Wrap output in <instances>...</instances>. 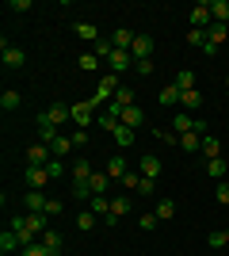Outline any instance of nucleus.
<instances>
[{
	"label": "nucleus",
	"mask_w": 229,
	"mask_h": 256,
	"mask_svg": "<svg viewBox=\"0 0 229 256\" xmlns=\"http://www.w3.org/2000/svg\"><path fill=\"white\" fill-rule=\"evenodd\" d=\"M119 88H122V84H119V73H103V80H99V88H96V96L88 100V104L96 107V111H99V107L107 111V104L115 100V92H119Z\"/></svg>",
	"instance_id": "obj_1"
},
{
	"label": "nucleus",
	"mask_w": 229,
	"mask_h": 256,
	"mask_svg": "<svg viewBox=\"0 0 229 256\" xmlns=\"http://www.w3.org/2000/svg\"><path fill=\"white\" fill-rule=\"evenodd\" d=\"M11 230H31L34 237H42L50 230V218L46 214H19V218H11Z\"/></svg>",
	"instance_id": "obj_2"
},
{
	"label": "nucleus",
	"mask_w": 229,
	"mask_h": 256,
	"mask_svg": "<svg viewBox=\"0 0 229 256\" xmlns=\"http://www.w3.org/2000/svg\"><path fill=\"white\" fill-rule=\"evenodd\" d=\"M226 38H229L226 23H210V27H207V46H203V54H207V58H214V54H218V46L226 42Z\"/></svg>",
	"instance_id": "obj_3"
},
{
	"label": "nucleus",
	"mask_w": 229,
	"mask_h": 256,
	"mask_svg": "<svg viewBox=\"0 0 229 256\" xmlns=\"http://www.w3.org/2000/svg\"><path fill=\"white\" fill-rule=\"evenodd\" d=\"M23 180H27L31 192H42L46 184H50V172H46V164H27V168H23Z\"/></svg>",
	"instance_id": "obj_4"
},
{
	"label": "nucleus",
	"mask_w": 229,
	"mask_h": 256,
	"mask_svg": "<svg viewBox=\"0 0 229 256\" xmlns=\"http://www.w3.org/2000/svg\"><path fill=\"white\" fill-rule=\"evenodd\" d=\"M0 62H4V69H23L27 65V54L19 50V46H0Z\"/></svg>",
	"instance_id": "obj_5"
},
{
	"label": "nucleus",
	"mask_w": 229,
	"mask_h": 256,
	"mask_svg": "<svg viewBox=\"0 0 229 256\" xmlns=\"http://www.w3.org/2000/svg\"><path fill=\"white\" fill-rule=\"evenodd\" d=\"M210 23H214V16H210V0H199L195 8H191V27H195V31H207Z\"/></svg>",
	"instance_id": "obj_6"
},
{
	"label": "nucleus",
	"mask_w": 229,
	"mask_h": 256,
	"mask_svg": "<svg viewBox=\"0 0 229 256\" xmlns=\"http://www.w3.org/2000/svg\"><path fill=\"white\" fill-rule=\"evenodd\" d=\"M42 115H46V122L61 126V122H69V118H73V104H50Z\"/></svg>",
	"instance_id": "obj_7"
},
{
	"label": "nucleus",
	"mask_w": 229,
	"mask_h": 256,
	"mask_svg": "<svg viewBox=\"0 0 229 256\" xmlns=\"http://www.w3.org/2000/svg\"><path fill=\"white\" fill-rule=\"evenodd\" d=\"M172 130L176 134H191V130H203V134H207V126H203L199 118H191V111H180V115L172 118Z\"/></svg>",
	"instance_id": "obj_8"
},
{
	"label": "nucleus",
	"mask_w": 229,
	"mask_h": 256,
	"mask_svg": "<svg viewBox=\"0 0 229 256\" xmlns=\"http://www.w3.org/2000/svg\"><path fill=\"white\" fill-rule=\"evenodd\" d=\"M92 115H96V107L88 104V100H84V104H73V126H76V130H88Z\"/></svg>",
	"instance_id": "obj_9"
},
{
	"label": "nucleus",
	"mask_w": 229,
	"mask_h": 256,
	"mask_svg": "<svg viewBox=\"0 0 229 256\" xmlns=\"http://www.w3.org/2000/svg\"><path fill=\"white\" fill-rule=\"evenodd\" d=\"M0 252H4V256L23 252V241H19V234H15V230H4V234H0Z\"/></svg>",
	"instance_id": "obj_10"
},
{
	"label": "nucleus",
	"mask_w": 229,
	"mask_h": 256,
	"mask_svg": "<svg viewBox=\"0 0 229 256\" xmlns=\"http://www.w3.org/2000/svg\"><path fill=\"white\" fill-rule=\"evenodd\" d=\"M69 172H73V184H88V180H92V172H96V168H92V160L76 157L73 164H69Z\"/></svg>",
	"instance_id": "obj_11"
},
{
	"label": "nucleus",
	"mask_w": 229,
	"mask_h": 256,
	"mask_svg": "<svg viewBox=\"0 0 229 256\" xmlns=\"http://www.w3.org/2000/svg\"><path fill=\"white\" fill-rule=\"evenodd\" d=\"M153 46H157V42H153L149 34H138V42L130 46V54H134V62H149V58H153Z\"/></svg>",
	"instance_id": "obj_12"
},
{
	"label": "nucleus",
	"mask_w": 229,
	"mask_h": 256,
	"mask_svg": "<svg viewBox=\"0 0 229 256\" xmlns=\"http://www.w3.org/2000/svg\"><path fill=\"white\" fill-rule=\"evenodd\" d=\"M46 203H50V195H42V192H27V195H23L27 214H46Z\"/></svg>",
	"instance_id": "obj_13"
},
{
	"label": "nucleus",
	"mask_w": 229,
	"mask_h": 256,
	"mask_svg": "<svg viewBox=\"0 0 229 256\" xmlns=\"http://www.w3.org/2000/svg\"><path fill=\"white\" fill-rule=\"evenodd\" d=\"M119 122H122V126H130V130H142V126H145V111L134 104V107H126V111H122Z\"/></svg>",
	"instance_id": "obj_14"
},
{
	"label": "nucleus",
	"mask_w": 229,
	"mask_h": 256,
	"mask_svg": "<svg viewBox=\"0 0 229 256\" xmlns=\"http://www.w3.org/2000/svg\"><path fill=\"white\" fill-rule=\"evenodd\" d=\"M107 65H111V73H126V69L134 65V54H130V50H115V54L107 58Z\"/></svg>",
	"instance_id": "obj_15"
},
{
	"label": "nucleus",
	"mask_w": 229,
	"mask_h": 256,
	"mask_svg": "<svg viewBox=\"0 0 229 256\" xmlns=\"http://www.w3.org/2000/svg\"><path fill=\"white\" fill-rule=\"evenodd\" d=\"M57 138H61V134H57V126H54V122H46V115L38 111V142H42V146H54Z\"/></svg>",
	"instance_id": "obj_16"
},
{
	"label": "nucleus",
	"mask_w": 229,
	"mask_h": 256,
	"mask_svg": "<svg viewBox=\"0 0 229 256\" xmlns=\"http://www.w3.org/2000/svg\"><path fill=\"white\" fill-rule=\"evenodd\" d=\"M50 160H54V150H50V146H42V142L27 150V164H50Z\"/></svg>",
	"instance_id": "obj_17"
},
{
	"label": "nucleus",
	"mask_w": 229,
	"mask_h": 256,
	"mask_svg": "<svg viewBox=\"0 0 229 256\" xmlns=\"http://www.w3.org/2000/svg\"><path fill=\"white\" fill-rule=\"evenodd\" d=\"M38 241H42V245L50 248V252H54V256H61V252H65V241H61V234H57L54 226H50V230H46V234L38 237Z\"/></svg>",
	"instance_id": "obj_18"
},
{
	"label": "nucleus",
	"mask_w": 229,
	"mask_h": 256,
	"mask_svg": "<svg viewBox=\"0 0 229 256\" xmlns=\"http://www.w3.org/2000/svg\"><path fill=\"white\" fill-rule=\"evenodd\" d=\"M180 150H184V153H199V150H203V130L180 134Z\"/></svg>",
	"instance_id": "obj_19"
},
{
	"label": "nucleus",
	"mask_w": 229,
	"mask_h": 256,
	"mask_svg": "<svg viewBox=\"0 0 229 256\" xmlns=\"http://www.w3.org/2000/svg\"><path fill=\"white\" fill-rule=\"evenodd\" d=\"M138 168H142V176H145V180H157V176H161V160L153 157V153H145V157L138 160Z\"/></svg>",
	"instance_id": "obj_20"
},
{
	"label": "nucleus",
	"mask_w": 229,
	"mask_h": 256,
	"mask_svg": "<svg viewBox=\"0 0 229 256\" xmlns=\"http://www.w3.org/2000/svg\"><path fill=\"white\" fill-rule=\"evenodd\" d=\"M103 172H107L111 180H122V176L130 172V168H126V157H122V153H115V157L107 160V168H103Z\"/></svg>",
	"instance_id": "obj_21"
},
{
	"label": "nucleus",
	"mask_w": 229,
	"mask_h": 256,
	"mask_svg": "<svg viewBox=\"0 0 229 256\" xmlns=\"http://www.w3.org/2000/svg\"><path fill=\"white\" fill-rule=\"evenodd\" d=\"M134 42H138V34H130L126 27H119V31L111 34V46H115V50H130Z\"/></svg>",
	"instance_id": "obj_22"
},
{
	"label": "nucleus",
	"mask_w": 229,
	"mask_h": 256,
	"mask_svg": "<svg viewBox=\"0 0 229 256\" xmlns=\"http://www.w3.org/2000/svg\"><path fill=\"white\" fill-rule=\"evenodd\" d=\"M111 134H115V146H119V150H126V146H134V138H138V130H130V126H115L111 130Z\"/></svg>",
	"instance_id": "obj_23"
},
{
	"label": "nucleus",
	"mask_w": 229,
	"mask_h": 256,
	"mask_svg": "<svg viewBox=\"0 0 229 256\" xmlns=\"http://www.w3.org/2000/svg\"><path fill=\"white\" fill-rule=\"evenodd\" d=\"M88 188H92V195H107V188H111V176L107 172H92V180H88Z\"/></svg>",
	"instance_id": "obj_24"
},
{
	"label": "nucleus",
	"mask_w": 229,
	"mask_h": 256,
	"mask_svg": "<svg viewBox=\"0 0 229 256\" xmlns=\"http://www.w3.org/2000/svg\"><path fill=\"white\" fill-rule=\"evenodd\" d=\"M88 210L96 214V218H107L111 214V199L107 195H96V199H88Z\"/></svg>",
	"instance_id": "obj_25"
},
{
	"label": "nucleus",
	"mask_w": 229,
	"mask_h": 256,
	"mask_svg": "<svg viewBox=\"0 0 229 256\" xmlns=\"http://www.w3.org/2000/svg\"><path fill=\"white\" fill-rule=\"evenodd\" d=\"M153 214H157L161 222H172V218H176V203H172V199H157V206H153Z\"/></svg>",
	"instance_id": "obj_26"
},
{
	"label": "nucleus",
	"mask_w": 229,
	"mask_h": 256,
	"mask_svg": "<svg viewBox=\"0 0 229 256\" xmlns=\"http://www.w3.org/2000/svg\"><path fill=\"white\" fill-rule=\"evenodd\" d=\"M203 157L207 160H214V157H222V146H218V138H214V134H203Z\"/></svg>",
	"instance_id": "obj_27"
},
{
	"label": "nucleus",
	"mask_w": 229,
	"mask_h": 256,
	"mask_svg": "<svg viewBox=\"0 0 229 256\" xmlns=\"http://www.w3.org/2000/svg\"><path fill=\"white\" fill-rule=\"evenodd\" d=\"M226 168H229V164H226V160H222V157H214V160H207V176H210V180H226Z\"/></svg>",
	"instance_id": "obj_28"
},
{
	"label": "nucleus",
	"mask_w": 229,
	"mask_h": 256,
	"mask_svg": "<svg viewBox=\"0 0 229 256\" xmlns=\"http://www.w3.org/2000/svg\"><path fill=\"white\" fill-rule=\"evenodd\" d=\"M210 16L214 23H229V0H210Z\"/></svg>",
	"instance_id": "obj_29"
},
{
	"label": "nucleus",
	"mask_w": 229,
	"mask_h": 256,
	"mask_svg": "<svg viewBox=\"0 0 229 256\" xmlns=\"http://www.w3.org/2000/svg\"><path fill=\"white\" fill-rule=\"evenodd\" d=\"M126 210H130V195H115V199H111V218L119 222Z\"/></svg>",
	"instance_id": "obj_30"
},
{
	"label": "nucleus",
	"mask_w": 229,
	"mask_h": 256,
	"mask_svg": "<svg viewBox=\"0 0 229 256\" xmlns=\"http://www.w3.org/2000/svg\"><path fill=\"white\" fill-rule=\"evenodd\" d=\"M73 34H76V38H84V42H99V31L92 27V23H76Z\"/></svg>",
	"instance_id": "obj_31"
},
{
	"label": "nucleus",
	"mask_w": 229,
	"mask_h": 256,
	"mask_svg": "<svg viewBox=\"0 0 229 256\" xmlns=\"http://www.w3.org/2000/svg\"><path fill=\"white\" fill-rule=\"evenodd\" d=\"M96 222H99V218H96V214H92V210H80V214H76V230H80V234H88V230H96Z\"/></svg>",
	"instance_id": "obj_32"
},
{
	"label": "nucleus",
	"mask_w": 229,
	"mask_h": 256,
	"mask_svg": "<svg viewBox=\"0 0 229 256\" xmlns=\"http://www.w3.org/2000/svg\"><path fill=\"white\" fill-rule=\"evenodd\" d=\"M180 92H195V73L191 69H184V73H176V80H172Z\"/></svg>",
	"instance_id": "obj_33"
},
{
	"label": "nucleus",
	"mask_w": 229,
	"mask_h": 256,
	"mask_svg": "<svg viewBox=\"0 0 229 256\" xmlns=\"http://www.w3.org/2000/svg\"><path fill=\"white\" fill-rule=\"evenodd\" d=\"M46 172H50V180H61V176H65V157H54V160H50V164H46Z\"/></svg>",
	"instance_id": "obj_34"
},
{
	"label": "nucleus",
	"mask_w": 229,
	"mask_h": 256,
	"mask_svg": "<svg viewBox=\"0 0 229 256\" xmlns=\"http://www.w3.org/2000/svg\"><path fill=\"white\" fill-rule=\"evenodd\" d=\"M157 226H161V218H157V214H142V218H138V230H142V234H153V230H157Z\"/></svg>",
	"instance_id": "obj_35"
},
{
	"label": "nucleus",
	"mask_w": 229,
	"mask_h": 256,
	"mask_svg": "<svg viewBox=\"0 0 229 256\" xmlns=\"http://www.w3.org/2000/svg\"><path fill=\"white\" fill-rule=\"evenodd\" d=\"M180 104H184L187 111H199V107H203V96H199V88H195V92H184V96H180Z\"/></svg>",
	"instance_id": "obj_36"
},
{
	"label": "nucleus",
	"mask_w": 229,
	"mask_h": 256,
	"mask_svg": "<svg viewBox=\"0 0 229 256\" xmlns=\"http://www.w3.org/2000/svg\"><path fill=\"white\" fill-rule=\"evenodd\" d=\"M76 65H80L84 73H96V69H99V58H96V54H80V58H76Z\"/></svg>",
	"instance_id": "obj_37"
},
{
	"label": "nucleus",
	"mask_w": 229,
	"mask_h": 256,
	"mask_svg": "<svg viewBox=\"0 0 229 256\" xmlns=\"http://www.w3.org/2000/svg\"><path fill=\"white\" fill-rule=\"evenodd\" d=\"M0 107H4V111H15V107H19V92H4V96H0Z\"/></svg>",
	"instance_id": "obj_38"
},
{
	"label": "nucleus",
	"mask_w": 229,
	"mask_h": 256,
	"mask_svg": "<svg viewBox=\"0 0 229 256\" xmlns=\"http://www.w3.org/2000/svg\"><path fill=\"white\" fill-rule=\"evenodd\" d=\"M19 256H54V252H50V248H46L42 241H34V245H27V248H23Z\"/></svg>",
	"instance_id": "obj_39"
},
{
	"label": "nucleus",
	"mask_w": 229,
	"mask_h": 256,
	"mask_svg": "<svg viewBox=\"0 0 229 256\" xmlns=\"http://www.w3.org/2000/svg\"><path fill=\"white\" fill-rule=\"evenodd\" d=\"M69 192H73V199H80V203H84V199H96V195H92V188H88V184H73Z\"/></svg>",
	"instance_id": "obj_40"
},
{
	"label": "nucleus",
	"mask_w": 229,
	"mask_h": 256,
	"mask_svg": "<svg viewBox=\"0 0 229 256\" xmlns=\"http://www.w3.org/2000/svg\"><path fill=\"white\" fill-rule=\"evenodd\" d=\"M180 96H184V92H180L176 84H168V88L161 92V104H180Z\"/></svg>",
	"instance_id": "obj_41"
},
{
	"label": "nucleus",
	"mask_w": 229,
	"mask_h": 256,
	"mask_svg": "<svg viewBox=\"0 0 229 256\" xmlns=\"http://www.w3.org/2000/svg\"><path fill=\"white\" fill-rule=\"evenodd\" d=\"M50 150H54V157H65V153L73 150V138H57L54 146H50Z\"/></svg>",
	"instance_id": "obj_42"
},
{
	"label": "nucleus",
	"mask_w": 229,
	"mask_h": 256,
	"mask_svg": "<svg viewBox=\"0 0 229 256\" xmlns=\"http://www.w3.org/2000/svg\"><path fill=\"white\" fill-rule=\"evenodd\" d=\"M138 184H142V172H126V176H122V188H126V192H138Z\"/></svg>",
	"instance_id": "obj_43"
},
{
	"label": "nucleus",
	"mask_w": 229,
	"mask_h": 256,
	"mask_svg": "<svg viewBox=\"0 0 229 256\" xmlns=\"http://www.w3.org/2000/svg\"><path fill=\"white\" fill-rule=\"evenodd\" d=\"M187 42L203 50V46H207V31H195V27H191V31H187Z\"/></svg>",
	"instance_id": "obj_44"
},
{
	"label": "nucleus",
	"mask_w": 229,
	"mask_h": 256,
	"mask_svg": "<svg viewBox=\"0 0 229 256\" xmlns=\"http://www.w3.org/2000/svg\"><path fill=\"white\" fill-rule=\"evenodd\" d=\"M214 199H218L222 206H229V180H222V184H218V192H214Z\"/></svg>",
	"instance_id": "obj_45"
},
{
	"label": "nucleus",
	"mask_w": 229,
	"mask_h": 256,
	"mask_svg": "<svg viewBox=\"0 0 229 256\" xmlns=\"http://www.w3.org/2000/svg\"><path fill=\"white\" fill-rule=\"evenodd\" d=\"M157 138H161L164 146H180V134H176V130H157Z\"/></svg>",
	"instance_id": "obj_46"
},
{
	"label": "nucleus",
	"mask_w": 229,
	"mask_h": 256,
	"mask_svg": "<svg viewBox=\"0 0 229 256\" xmlns=\"http://www.w3.org/2000/svg\"><path fill=\"white\" fill-rule=\"evenodd\" d=\"M61 210H65V203H61V199H50V203H46V218H57Z\"/></svg>",
	"instance_id": "obj_47"
},
{
	"label": "nucleus",
	"mask_w": 229,
	"mask_h": 256,
	"mask_svg": "<svg viewBox=\"0 0 229 256\" xmlns=\"http://www.w3.org/2000/svg\"><path fill=\"white\" fill-rule=\"evenodd\" d=\"M207 245H210V248H226V245H229V241H226V230H222V234H210Z\"/></svg>",
	"instance_id": "obj_48"
},
{
	"label": "nucleus",
	"mask_w": 229,
	"mask_h": 256,
	"mask_svg": "<svg viewBox=\"0 0 229 256\" xmlns=\"http://www.w3.org/2000/svg\"><path fill=\"white\" fill-rule=\"evenodd\" d=\"M134 73L138 76H153V58L149 62H134Z\"/></svg>",
	"instance_id": "obj_49"
},
{
	"label": "nucleus",
	"mask_w": 229,
	"mask_h": 256,
	"mask_svg": "<svg viewBox=\"0 0 229 256\" xmlns=\"http://www.w3.org/2000/svg\"><path fill=\"white\" fill-rule=\"evenodd\" d=\"M153 192H157V180H145V176H142V184H138V195H153Z\"/></svg>",
	"instance_id": "obj_50"
},
{
	"label": "nucleus",
	"mask_w": 229,
	"mask_h": 256,
	"mask_svg": "<svg viewBox=\"0 0 229 256\" xmlns=\"http://www.w3.org/2000/svg\"><path fill=\"white\" fill-rule=\"evenodd\" d=\"M8 12H31V0H11Z\"/></svg>",
	"instance_id": "obj_51"
},
{
	"label": "nucleus",
	"mask_w": 229,
	"mask_h": 256,
	"mask_svg": "<svg viewBox=\"0 0 229 256\" xmlns=\"http://www.w3.org/2000/svg\"><path fill=\"white\" fill-rule=\"evenodd\" d=\"M69 138H73V146H84V142H88V130H76V134H69Z\"/></svg>",
	"instance_id": "obj_52"
},
{
	"label": "nucleus",
	"mask_w": 229,
	"mask_h": 256,
	"mask_svg": "<svg viewBox=\"0 0 229 256\" xmlns=\"http://www.w3.org/2000/svg\"><path fill=\"white\" fill-rule=\"evenodd\" d=\"M226 241H229V230H226Z\"/></svg>",
	"instance_id": "obj_53"
},
{
	"label": "nucleus",
	"mask_w": 229,
	"mask_h": 256,
	"mask_svg": "<svg viewBox=\"0 0 229 256\" xmlns=\"http://www.w3.org/2000/svg\"><path fill=\"white\" fill-rule=\"evenodd\" d=\"M226 92H229V84H226Z\"/></svg>",
	"instance_id": "obj_54"
},
{
	"label": "nucleus",
	"mask_w": 229,
	"mask_h": 256,
	"mask_svg": "<svg viewBox=\"0 0 229 256\" xmlns=\"http://www.w3.org/2000/svg\"><path fill=\"white\" fill-rule=\"evenodd\" d=\"M61 256H69V252H61Z\"/></svg>",
	"instance_id": "obj_55"
}]
</instances>
